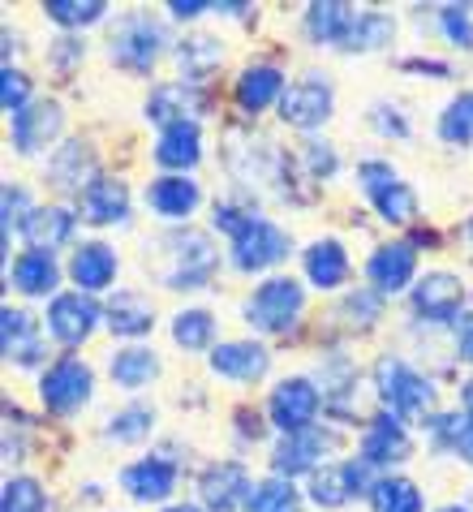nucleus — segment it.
<instances>
[{"instance_id": "6e6552de", "label": "nucleus", "mask_w": 473, "mask_h": 512, "mask_svg": "<svg viewBox=\"0 0 473 512\" xmlns=\"http://www.w3.org/2000/svg\"><path fill=\"white\" fill-rule=\"evenodd\" d=\"M336 448V435L323 431V426H306V431H293L284 435L276 452H271V465H276V474H306V469L319 465L327 452Z\"/></svg>"}, {"instance_id": "49530a36", "label": "nucleus", "mask_w": 473, "mask_h": 512, "mask_svg": "<svg viewBox=\"0 0 473 512\" xmlns=\"http://www.w3.org/2000/svg\"><path fill=\"white\" fill-rule=\"evenodd\" d=\"M26 95H31V82H26L18 69H5V74H0V104H5L9 117H18L26 108Z\"/></svg>"}, {"instance_id": "c9c22d12", "label": "nucleus", "mask_w": 473, "mask_h": 512, "mask_svg": "<svg viewBox=\"0 0 473 512\" xmlns=\"http://www.w3.org/2000/svg\"><path fill=\"white\" fill-rule=\"evenodd\" d=\"M370 504L375 512H422V495L405 478H383L370 487Z\"/></svg>"}, {"instance_id": "b1692460", "label": "nucleus", "mask_w": 473, "mask_h": 512, "mask_svg": "<svg viewBox=\"0 0 473 512\" xmlns=\"http://www.w3.org/2000/svg\"><path fill=\"white\" fill-rule=\"evenodd\" d=\"M190 112H203V95L194 87H185V82H168V87H155L151 99H147V117L151 121H168L177 125L185 121Z\"/></svg>"}, {"instance_id": "72a5a7b5", "label": "nucleus", "mask_w": 473, "mask_h": 512, "mask_svg": "<svg viewBox=\"0 0 473 512\" xmlns=\"http://www.w3.org/2000/svg\"><path fill=\"white\" fill-rule=\"evenodd\" d=\"M353 478H349V465H327L314 474L310 482V500L314 504H323V508H340V504H349L353 500Z\"/></svg>"}, {"instance_id": "4468645a", "label": "nucleus", "mask_w": 473, "mask_h": 512, "mask_svg": "<svg viewBox=\"0 0 473 512\" xmlns=\"http://www.w3.org/2000/svg\"><path fill=\"white\" fill-rule=\"evenodd\" d=\"M413 267H418V254L405 241H392V246H379L370 254L366 272H370V284H375L379 293H400L405 284L413 280Z\"/></svg>"}, {"instance_id": "4be33fe9", "label": "nucleus", "mask_w": 473, "mask_h": 512, "mask_svg": "<svg viewBox=\"0 0 473 512\" xmlns=\"http://www.w3.org/2000/svg\"><path fill=\"white\" fill-rule=\"evenodd\" d=\"M147 207L164 220H185L198 207V186L185 177H160V181H151V190H147Z\"/></svg>"}, {"instance_id": "0eeeda50", "label": "nucleus", "mask_w": 473, "mask_h": 512, "mask_svg": "<svg viewBox=\"0 0 473 512\" xmlns=\"http://www.w3.org/2000/svg\"><path fill=\"white\" fill-rule=\"evenodd\" d=\"M280 117L297 125V130H314L332 117V87L319 78V74H306L301 82H293L280 99Z\"/></svg>"}, {"instance_id": "de8ad7c7", "label": "nucleus", "mask_w": 473, "mask_h": 512, "mask_svg": "<svg viewBox=\"0 0 473 512\" xmlns=\"http://www.w3.org/2000/svg\"><path fill=\"white\" fill-rule=\"evenodd\" d=\"M301 155H306V164H310L314 177H327V173L336 168V155H332V147H327V142H306V147H301Z\"/></svg>"}, {"instance_id": "5fc2aeb1", "label": "nucleus", "mask_w": 473, "mask_h": 512, "mask_svg": "<svg viewBox=\"0 0 473 512\" xmlns=\"http://www.w3.org/2000/svg\"><path fill=\"white\" fill-rule=\"evenodd\" d=\"M461 405H465V414L473 418V379L465 383V388H461Z\"/></svg>"}, {"instance_id": "a19ab883", "label": "nucleus", "mask_w": 473, "mask_h": 512, "mask_svg": "<svg viewBox=\"0 0 473 512\" xmlns=\"http://www.w3.org/2000/svg\"><path fill=\"white\" fill-rule=\"evenodd\" d=\"M48 500H43V487L35 478H9L5 495H0V512H43Z\"/></svg>"}, {"instance_id": "c03bdc74", "label": "nucleus", "mask_w": 473, "mask_h": 512, "mask_svg": "<svg viewBox=\"0 0 473 512\" xmlns=\"http://www.w3.org/2000/svg\"><path fill=\"white\" fill-rule=\"evenodd\" d=\"M151 422H155L151 409L134 405V409H125V414H117L108 422V439H117V444H138V439L151 431Z\"/></svg>"}, {"instance_id": "cd10ccee", "label": "nucleus", "mask_w": 473, "mask_h": 512, "mask_svg": "<svg viewBox=\"0 0 473 512\" xmlns=\"http://www.w3.org/2000/svg\"><path fill=\"white\" fill-rule=\"evenodd\" d=\"M306 276L319 289H336L349 276V254H344L340 241H314L306 250Z\"/></svg>"}, {"instance_id": "a211bd4d", "label": "nucleus", "mask_w": 473, "mask_h": 512, "mask_svg": "<svg viewBox=\"0 0 473 512\" xmlns=\"http://www.w3.org/2000/svg\"><path fill=\"white\" fill-rule=\"evenodd\" d=\"M121 487L134 495V500H164V495L177 487V469H172V461H160V457H147L138 465H129L121 474Z\"/></svg>"}, {"instance_id": "603ef678", "label": "nucleus", "mask_w": 473, "mask_h": 512, "mask_svg": "<svg viewBox=\"0 0 473 512\" xmlns=\"http://www.w3.org/2000/svg\"><path fill=\"white\" fill-rule=\"evenodd\" d=\"M456 353H461L465 362H473V315L456 319Z\"/></svg>"}, {"instance_id": "f3484780", "label": "nucleus", "mask_w": 473, "mask_h": 512, "mask_svg": "<svg viewBox=\"0 0 473 512\" xmlns=\"http://www.w3.org/2000/svg\"><path fill=\"white\" fill-rule=\"evenodd\" d=\"M61 134V108L56 104H26L18 117H13V142H18V151H39L48 147V142Z\"/></svg>"}, {"instance_id": "f03ea898", "label": "nucleus", "mask_w": 473, "mask_h": 512, "mask_svg": "<svg viewBox=\"0 0 473 512\" xmlns=\"http://www.w3.org/2000/svg\"><path fill=\"white\" fill-rule=\"evenodd\" d=\"M375 383H379V396L383 405L392 409L396 418H422L430 401H435V388L430 379H422L413 366H405L400 358H383L375 366Z\"/></svg>"}, {"instance_id": "7ed1b4c3", "label": "nucleus", "mask_w": 473, "mask_h": 512, "mask_svg": "<svg viewBox=\"0 0 473 512\" xmlns=\"http://www.w3.org/2000/svg\"><path fill=\"white\" fill-rule=\"evenodd\" d=\"M301 284L289 276H276L267 284H258V293L246 302V319L258 327V332H289L301 315Z\"/></svg>"}, {"instance_id": "ea45409f", "label": "nucleus", "mask_w": 473, "mask_h": 512, "mask_svg": "<svg viewBox=\"0 0 473 512\" xmlns=\"http://www.w3.org/2000/svg\"><path fill=\"white\" fill-rule=\"evenodd\" d=\"M48 18L52 22H61V26H91L104 18V0H48Z\"/></svg>"}, {"instance_id": "a18cd8bd", "label": "nucleus", "mask_w": 473, "mask_h": 512, "mask_svg": "<svg viewBox=\"0 0 473 512\" xmlns=\"http://www.w3.org/2000/svg\"><path fill=\"white\" fill-rule=\"evenodd\" d=\"M443 31L452 44L473 48V5H443Z\"/></svg>"}, {"instance_id": "bb28decb", "label": "nucleus", "mask_w": 473, "mask_h": 512, "mask_svg": "<svg viewBox=\"0 0 473 512\" xmlns=\"http://www.w3.org/2000/svg\"><path fill=\"white\" fill-rule=\"evenodd\" d=\"M271 99H284V78L271 65H254L237 78V104L246 112H263Z\"/></svg>"}, {"instance_id": "f704fd0d", "label": "nucleus", "mask_w": 473, "mask_h": 512, "mask_svg": "<svg viewBox=\"0 0 473 512\" xmlns=\"http://www.w3.org/2000/svg\"><path fill=\"white\" fill-rule=\"evenodd\" d=\"M95 168L91 160V151L82 147V142H65L61 151H56V160H52V186H61V190H82V177Z\"/></svg>"}, {"instance_id": "4d7b16f0", "label": "nucleus", "mask_w": 473, "mask_h": 512, "mask_svg": "<svg viewBox=\"0 0 473 512\" xmlns=\"http://www.w3.org/2000/svg\"><path fill=\"white\" fill-rule=\"evenodd\" d=\"M439 512H469V508H461V504H448V508H439Z\"/></svg>"}, {"instance_id": "393cba45", "label": "nucleus", "mask_w": 473, "mask_h": 512, "mask_svg": "<svg viewBox=\"0 0 473 512\" xmlns=\"http://www.w3.org/2000/svg\"><path fill=\"white\" fill-rule=\"evenodd\" d=\"M198 155H203V147H198V125L194 121L164 125L160 142H155V160H160L164 168H190V164H198Z\"/></svg>"}, {"instance_id": "423d86ee", "label": "nucleus", "mask_w": 473, "mask_h": 512, "mask_svg": "<svg viewBox=\"0 0 473 512\" xmlns=\"http://www.w3.org/2000/svg\"><path fill=\"white\" fill-rule=\"evenodd\" d=\"M164 44V26L151 22L147 13H134V18L121 22L117 39H112V61L125 69H151V61L160 56Z\"/></svg>"}, {"instance_id": "aec40b11", "label": "nucleus", "mask_w": 473, "mask_h": 512, "mask_svg": "<svg viewBox=\"0 0 473 512\" xmlns=\"http://www.w3.org/2000/svg\"><path fill=\"white\" fill-rule=\"evenodd\" d=\"M211 371L224 379H258L267 375V349L263 345H246V340H233V345H220L211 353Z\"/></svg>"}, {"instance_id": "f257e3e1", "label": "nucleus", "mask_w": 473, "mask_h": 512, "mask_svg": "<svg viewBox=\"0 0 473 512\" xmlns=\"http://www.w3.org/2000/svg\"><path fill=\"white\" fill-rule=\"evenodd\" d=\"M164 267L160 276L168 280V289H203V280L215 267V246L207 233H177L164 241Z\"/></svg>"}, {"instance_id": "7c9ffc66", "label": "nucleus", "mask_w": 473, "mask_h": 512, "mask_svg": "<svg viewBox=\"0 0 473 512\" xmlns=\"http://www.w3.org/2000/svg\"><path fill=\"white\" fill-rule=\"evenodd\" d=\"M151 302L147 297H138V293H117L112 297V306H108V327L117 336H142V332H151Z\"/></svg>"}, {"instance_id": "39448f33", "label": "nucleus", "mask_w": 473, "mask_h": 512, "mask_svg": "<svg viewBox=\"0 0 473 512\" xmlns=\"http://www.w3.org/2000/svg\"><path fill=\"white\" fill-rule=\"evenodd\" d=\"M284 254H289V237H284L271 220L250 216L241 224V233L233 237V263L241 272H263V267L280 263Z\"/></svg>"}, {"instance_id": "2eb2a0df", "label": "nucleus", "mask_w": 473, "mask_h": 512, "mask_svg": "<svg viewBox=\"0 0 473 512\" xmlns=\"http://www.w3.org/2000/svg\"><path fill=\"white\" fill-rule=\"evenodd\" d=\"M276 164H280V155L271 151V142L233 134V147H228V168H233L237 181H246V186H258V181H267L271 173H276Z\"/></svg>"}, {"instance_id": "e433bc0d", "label": "nucleus", "mask_w": 473, "mask_h": 512, "mask_svg": "<svg viewBox=\"0 0 473 512\" xmlns=\"http://www.w3.org/2000/svg\"><path fill=\"white\" fill-rule=\"evenodd\" d=\"M246 512H301V500H297L293 482L267 478V482H258V487L250 491Z\"/></svg>"}, {"instance_id": "6e6d98bb", "label": "nucleus", "mask_w": 473, "mask_h": 512, "mask_svg": "<svg viewBox=\"0 0 473 512\" xmlns=\"http://www.w3.org/2000/svg\"><path fill=\"white\" fill-rule=\"evenodd\" d=\"M168 512H198L194 504H177V508H168Z\"/></svg>"}, {"instance_id": "864d4df0", "label": "nucleus", "mask_w": 473, "mask_h": 512, "mask_svg": "<svg viewBox=\"0 0 473 512\" xmlns=\"http://www.w3.org/2000/svg\"><path fill=\"white\" fill-rule=\"evenodd\" d=\"M168 9L177 13V18H198V13H203V9H215V5H203V0H172Z\"/></svg>"}, {"instance_id": "dca6fc26", "label": "nucleus", "mask_w": 473, "mask_h": 512, "mask_svg": "<svg viewBox=\"0 0 473 512\" xmlns=\"http://www.w3.org/2000/svg\"><path fill=\"white\" fill-rule=\"evenodd\" d=\"M409 457V435L405 426L396 422V414H383L370 422V431L362 439V461L366 465H396Z\"/></svg>"}, {"instance_id": "5701e85b", "label": "nucleus", "mask_w": 473, "mask_h": 512, "mask_svg": "<svg viewBox=\"0 0 473 512\" xmlns=\"http://www.w3.org/2000/svg\"><path fill=\"white\" fill-rule=\"evenodd\" d=\"M22 233H26V241H31L35 250H48L52 254L61 241L74 237V216H69L65 207H35L31 216H26Z\"/></svg>"}, {"instance_id": "473e14b6", "label": "nucleus", "mask_w": 473, "mask_h": 512, "mask_svg": "<svg viewBox=\"0 0 473 512\" xmlns=\"http://www.w3.org/2000/svg\"><path fill=\"white\" fill-rule=\"evenodd\" d=\"M155 371H160V362H155V353L151 349H121L117 358H112V379L121 383V388H129V392H138L142 383H151L155 379Z\"/></svg>"}, {"instance_id": "9b49d317", "label": "nucleus", "mask_w": 473, "mask_h": 512, "mask_svg": "<svg viewBox=\"0 0 473 512\" xmlns=\"http://www.w3.org/2000/svg\"><path fill=\"white\" fill-rule=\"evenodd\" d=\"M461 302H465V289H461V280L448 276V272H435V276L413 284V310H418L422 319H430V323L456 319L461 315Z\"/></svg>"}, {"instance_id": "412c9836", "label": "nucleus", "mask_w": 473, "mask_h": 512, "mask_svg": "<svg viewBox=\"0 0 473 512\" xmlns=\"http://www.w3.org/2000/svg\"><path fill=\"white\" fill-rule=\"evenodd\" d=\"M82 211H86V220H91V224L125 220V211H129V190H125V181L95 177L91 186L82 190Z\"/></svg>"}, {"instance_id": "09e8293b", "label": "nucleus", "mask_w": 473, "mask_h": 512, "mask_svg": "<svg viewBox=\"0 0 473 512\" xmlns=\"http://www.w3.org/2000/svg\"><path fill=\"white\" fill-rule=\"evenodd\" d=\"M344 315H366V323L370 319H379V293H353L349 302H344Z\"/></svg>"}, {"instance_id": "3c124183", "label": "nucleus", "mask_w": 473, "mask_h": 512, "mask_svg": "<svg viewBox=\"0 0 473 512\" xmlns=\"http://www.w3.org/2000/svg\"><path fill=\"white\" fill-rule=\"evenodd\" d=\"M26 207H31V198H26V190H18V186H9L5 190V229H9V224L13 220H22L18 216V211H26ZM26 224V220H22Z\"/></svg>"}, {"instance_id": "37998d69", "label": "nucleus", "mask_w": 473, "mask_h": 512, "mask_svg": "<svg viewBox=\"0 0 473 512\" xmlns=\"http://www.w3.org/2000/svg\"><path fill=\"white\" fill-rule=\"evenodd\" d=\"M435 435L439 444H448L456 457H465L473 465V418H435Z\"/></svg>"}, {"instance_id": "20e7f679", "label": "nucleus", "mask_w": 473, "mask_h": 512, "mask_svg": "<svg viewBox=\"0 0 473 512\" xmlns=\"http://www.w3.org/2000/svg\"><path fill=\"white\" fill-rule=\"evenodd\" d=\"M357 181H362V190L370 194V203L379 207V216H383V220L405 224V220L418 216V198H413V190L396 177V168H392V164L366 160L362 168H357Z\"/></svg>"}, {"instance_id": "f8f14e48", "label": "nucleus", "mask_w": 473, "mask_h": 512, "mask_svg": "<svg viewBox=\"0 0 473 512\" xmlns=\"http://www.w3.org/2000/svg\"><path fill=\"white\" fill-rule=\"evenodd\" d=\"M250 474L241 469L237 461H220L211 465L203 478H198V495H203V504L211 512H233L241 500H250Z\"/></svg>"}, {"instance_id": "79ce46f5", "label": "nucleus", "mask_w": 473, "mask_h": 512, "mask_svg": "<svg viewBox=\"0 0 473 512\" xmlns=\"http://www.w3.org/2000/svg\"><path fill=\"white\" fill-rule=\"evenodd\" d=\"M220 56H224V48L215 44V39H207V35L190 39V44L181 48V69H185V78H203L211 65H220Z\"/></svg>"}, {"instance_id": "8fccbe9b", "label": "nucleus", "mask_w": 473, "mask_h": 512, "mask_svg": "<svg viewBox=\"0 0 473 512\" xmlns=\"http://www.w3.org/2000/svg\"><path fill=\"white\" fill-rule=\"evenodd\" d=\"M370 121H375L383 134H396V138H405V134H409V125L396 117V108H383V104H379L375 112H370Z\"/></svg>"}, {"instance_id": "9d476101", "label": "nucleus", "mask_w": 473, "mask_h": 512, "mask_svg": "<svg viewBox=\"0 0 473 512\" xmlns=\"http://www.w3.org/2000/svg\"><path fill=\"white\" fill-rule=\"evenodd\" d=\"M39 392H43V405H48L52 414H74L78 405H86V396H91V371H86L78 358H61L48 375H43Z\"/></svg>"}, {"instance_id": "ddd939ff", "label": "nucleus", "mask_w": 473, "mask_h": 512, "mask_svg": "<svg viewBox=\"0 0 473 512\" xmlns=\"http://www.w3.org/2000/svg\"><path fill=\"white\" fill-rule=\"evenodd\" d=\"M95 319H99V310H95V302H86L82 293H61V297H52V306H48V332L61 340V345H82V340L95 332Z\"/></svg>"}, {"instance_id": "a878e982", "label": "nucleus", "mask_w": 473, "mask_h": 512, "mask_svg": "<svg viewBox=\"0 0 473 512\" xmlns=\"http://www.w3.org/2000/svg\"><path fill=\"white\" fill-rule=\"evenodd\" d=\"M112 276H117V254H112L104 241H91L74 254V280L82 284V293H99L108 289Z\"/></svg>"}, {"instance_id": "c85d7f7f", "label": "nucleus", "mask_w": 473, "mask_h": 512, "mask_svg": "<svg viewBox=\"0 0 473 512\" xmlns=\"http://www.w3.org/2000/svg\"><path fill=\"white\" fill-rule=\"evenodd\" d=\"M353 18L357 13L349 5H340V0H319V5L306 9V31H310V39H319V44H344Z\"/></svg>"}, {"instance_id": "c756f323", "label": "nucleus", "mask_w": 473, "mask_h": 512, "mask_svg": "<svg viewBox=\"0 0 473 512\" xmlns=\"http://www.w3.org/2000/svg\"><path fill=\"white\" fill-rule=\"evenodd\" d=\"M56 259L48 250H26L18 263H13V284H18L22 293H31V297H48L56 289Z\"/></svg>"}, {"instance_id": "4c0bfd02", "label": "nucleus", "mask_w": 473, "mask_h": 512, "mask_svg": "<svg viewBox=\"0 0 473 512\" xmlns=\"http://www.w3.org/2000/svg\"><path fill=\"white\" fill-rule=\"evenodd\" d=\"M211 336H215V319L207 310H181L177 323H172V340L185 349H207Z\"/></svg>"}, {"instance_id": "13d9d810", "label": "nucleus", "mask_w": 473, "mask_h": 512, "mask_svg": "<svg viewBox=\"0 0 473 512\" xmlns=\"http://www.w3.org/2000/svg\"><path fill=\"white\" fill-rule=\"evenodd\" d=\"M469 237H473V224H469Z\"/></svg>"}, {"instance_id": "1a4fd4ad", "label": "nucleus", "mask_w": 473, "mask_h": 512, "mask_svg": "<svg viewBox=\"0 0 473 512\" xmlns=\"http://www.w3.org/2000/svg\"><path fill=\"white\" fill-rule=\"evenodd\" d=\"M314 414H319V388H314L310 379H284L280 388L271 392V422H276L284 435L314 426Z\"/></svg>"}, {"instance_id": "2f4dec72", "label": "nucleus", "mask_w": 473, "mask_h": 512, "mask_svg": "<svg viewBox=\"0 0 473 512\" xmlns=\"http://www.w3.org/2000/svg\"><path fill=\"white\" fill-rule=\"evenodd\" d=\"M392 35H396V26H392V18H387V13H357L340 48H349V52H370V48L392 44Z\"/></svg>"}, {"instance_id": "6ab92c4d", "label": "nucleus", "mask_w": 473, "mask_h": 512, "mask_svg": "<svg viewBox=\"0 0 473 512\" xmlns=\"http://www.w3.org/2000/svg\"><path fill=\"white\" fill-rule=\"evenodd\" d=\"M0 349H5V358L18 362V366L39 362L43 345H39L35 319L26 315V310H5V315H0Z\"/></svg>"}, {"instance_id": "58836bf2", "label": "nucleus", "mask_w": 473, "mask_h": 512, "mask_svg": "<svg viewBox=\"0 0 473 512\" xmlns=\"http://www.w3.org/2000/svg\"><path fill=\"white\" fill-rule=\"evenodd\" d=\"M439 134L443 142H473V95H456L439 117Z\"/></svg>"}]
</instances>
